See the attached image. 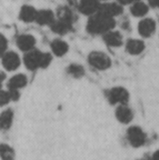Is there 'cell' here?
I'll return each mask as SVG.
<instances>
[{
  "mask_svg": "<svg viewBox=\"0 0 159 160\" xmlns=\"http://www.w3.org/2000/svg\"><path fill=\"white\" fill-rule=\"evenodd\" d=\"M130 11H131L132 15L135 17H143L148 13L149 6L146 3L140 0L131 5Z\"/></svg>",
  "mask_w": 159,
  "mask_h": 160,
  "instance_id": "cell-20",
  "label": "cell"
},
{
  "mask_svg": "<svg viewBox=\"0 0 159 160\" xmlns=\"http://www.w3.org/2000/svg\"><path fill=\"white\" fill-rule=\"evenodd\" d=\"M57 19L73 24L75 21V15L69 7L62 6L57 9Z\"/></svg>",
  "mask_w": 159,
  "mask_h": 160,
  "instance_id": "cell-19",
  "label": "cell"
},
{
  "mask_svg": "<svg viewBox=\"0 0 159 160\" xmlns=\"http://www.w3.org/2000/svg\"><path fill=\"white\" fill-rule=\"evenodd\" d=\"M152 160H159V150L156 151L153 155V158H152Z\"/></svg>",
  "mask_w": 159,
  "mask_h": 160,
  "instance_id": "cell-31",
  "label": "cell"
},
{
  "mask_svg": "<svg viewBox=\"0 0 159 160\" xmlns=\"http://www.w3.org/2000/svg\"><path fill=\"white\" fill-rule=\"evenodd\" d=\"M16 44H17V47L21 51H22L24 52H28L35 49L36 38L32 35L22 34V35L18 36V38L16 39Z\"/></svg>",
  "mask_w": 159,
  "mask_h": 160,
  "instance_id": "cell-9",
  "label": "cell"
},
{
  "mask_svg": "<svg viewBox=\"0 0 159 160\" xmlns=\"http://www.w3.org/2000/svg\"><path fill=\"white\" fill-rule=\"evenodd\" d=\"M40 56H41V52L36 49L26 52L23 56V63L25 68L31 71L37 69L39 68Z\"/></svg>",
  "mask_w": 159,
  "mask_h": 160,
  "instance_id": "cell-7",
  "label": "cell"
},
{
  "mask_svg": "<svg viewBox=\"0 0 159 160\" xmlns=\"http://www.w3.org/2000/svg\"><path fill=\"white\" fill-rule=\"evenodd\" d=\"M27 84V78L23 74H17L11 77L7 82L8 89H14L19 90L23 88Z\"/></svg>",
  "mask_w": 159,
  "mask_h": 160,
  "instance_id": "cell-17",
  "label": "cell"
},
{
  "mask_svg": "<svg viewBox=\"0 0 159 160\" xmlns=\"http://www.w3.org/2000/svg\"><path fill=\"white\" fill-rule=\"evenodd\" d=\"M67 73L73 78H82L84 75V68L82 66L78 64H71L67 69Z\"/></svg>",
  "mask_w": 159,
  "mask_h": 160,
  "instance_id": "cell-22",
  "label": "cell"
},
{
  "mask_svg": "<svg viewBox=\"0 0 159 160\" xmlns=\"http://www.w3.org/2000/svg\"><path fill=\"white\" fill-rule=\"evenodd\" d=\"M109 102L112 105H127L129 99L128 91L121 86L111 88L106 93Z\"/></svg>",
  "mask_w": 159,
  "mask_h": 160,
  "instance_id": "cell-2",
  "label": "cell"
},
{
  "mask_svg": "<svg viewBox=\"0 0 159 160\" xmlns=\"http://www.w3.org/2000/svg\"><path fill=\"white\" fill-rule=\"evenodd\" d=\"M37 11L35 8L29 5H24L22 7L20 12H19V18L23 22H36Z\"/></svg>",
  "mask_w": 159,
  "mask_h": 160,
  "instance_id": "cell-13",
  "label": "cell"
},
{
  "mask_svg": "<svg viewBox=\"0 0 159 160\" xmlns=\"http://www.w3.org/2000/svg\"><path fill=\"white\" fill-rule=\"evenodd\" d=\"M88 62L94 68L98 70L108 69L112 66V60L109 55L98 51H94L88 55Z\"/></svg>",
  "mask_w": 159,
  "mask_h": 160,
  "instance_id": "cell-3",
  "label": "cell"
},
{
  "mask_svg": "<svg viewBox=\"0 0 159 160\" xmlns=\"http://www.w3.org/2000/svg\"><path fill=\"white\" fill-rule=\"evenodd\" d=\"M100 5L99 0H80L78 8L83 15L92 16L98 12Z\"/></svg>",
  "mask_w": 159,
  "mask_h": 160,
  "instance_id": "cell-6",
  "label": "cell"
},
{
  "mask_svg": "<svg viewBox=\"0 0 159 160\" xmlns=\"http://www.w3.org/2000/svg\"><path fill=\"white\" fill-rule=\"evenodd\" d=\"M149 3L152 7L159 8V0H149Z\"/></svg>",
  "mask_w": 159,
  "mask_h": 160,
  "instance_id": "cell-29",
  "label": "cell"
},
{
  "mask_svg": "<svg viewBox=\"0 0 159 160\" xmlns=\"http://www.w3.org/2000/svg\"><path fill=\"white\" fill-rule=\"evenodd\" d=\"M103 39L105 43L113 48H117L123 45V36L121 35L120 32L112 30L106 34L103 35Z\"/></svg>",
  "mask_w": 159,
  "mask_h": 160,
  "instance_id": "cell-11",
  "label": "cell"
},
{
  "mask_svg": "<svg viewBox=\"0 0 159 160\" xmlns=\"http://www.w3.org/2000/svg\"><path fill=\"white\" fill-rule=\"evenodd\" d=\"M51 30L57 35H66L72 30V24L62 20H55L51 24Z\"/></svg>",
  "mask_w": 159,
  "mask_h": 160,
  "instance_id": "cell-16",
  "label": "cell"
},
{
  "mask_svg": "<svg viewBox=\"0 0 159 160\" xmlns=\"http://www.w3.org/2000/svg\"><path fill=\"white\" fill-rule=\"evenodd\" d=\"M54 21H55L54 13L52 10H50V9H41V10L37 11L36 22L38 23L39 25H49V26H51V24Z\"/></svg>",
  "mask_w": 159,
  "mask_h": 160,
  "instance_id": "cell-15",
  "label": "cell"
},
{
  "mask_svg": "<svg viewBox=\"0 0 159 160\" xmlns=\"http://www.w3.org/2000/svg\"><path fill=\"white\" fill-rule=\"evenodd\" d=\"M99 13L110 17V18H113L115 19V17L119 16L122 14L123 12V7L120 3H115V2H106L100 5Z\"/></svg>",
  "mask_w": 159,
  "mask_h": 160,
  "instance_id": "cell-5",
  "label": "cell"
},
{
  "mask_svg": "<svg viewBox=\"0 0 159 160\" xmlns=\"http://www.w3.org/2000/svg\"><path fill=\"white\" fill-rule=\"evenodd\" d=\"M127 138L130 145L135 148H139L144 145L147 140L145 132L140 127H136V126L128 128L127 133Z\"/></svg>",
  "mask_w": 159,
  "mask_h": 160,
  "instance_id": "cell-4",
  "label": "cell"
},
{
  "mask_svg": "<svg viewBox=\"0 0 159 160\" xmlns=\"http://www.w3.org/2000/svg\"><path fill=\"white\" fill-rule=\"evenodd\" d=\"M7 40L4 36H1V56L7 52Z\"/></svg>",
  "mask_w": 159,
  "mask_h": 160,
  "instance_id": "cell-26",
  "label": "cell"
},
{
  "mask_svg": "<svg viewBox=\"0 0 159 160\" xmlns=\"http://www.w3.org/2000/svg\"><path fill=\"white\" fill-rule=\"evenodd\" d=\"M67 3H68V5L70 7H75V6L78 7V5H79L78 0H67Z\"/></svg>",
  "mask_w": 159,
  "mask_h": 160,
  "instance_id": "cell-30",
  "label": "cell"
},
{
  "mask_svg": "<svg viewBox=\"0 0 159 160\" xmlns=\"http://www.w3.org/2000/svg\"><path fill=\"white\" fill-rule=\"evenodd\" d=\"M51 49L56 56H63L68 51V44L62 39L56 38L51 43Z\"/></svg>",
  "mask_w": 159,
  "mask_h": 160,
  "instance_id": "cell-18",
  "label": "cell"
},
{
  "mask_svg": "<svg viewBox=\"0 0 159 160\" xmlns=\"http://www.w3.org/2000/svg\"><path fill=\"white\" fill-rule=\"evenodd\" d=\"M116 24L115 19L107 17L99 12L90 16L86 29L93 35H104L112 31Z\"/></svg>",
  "mask_w": 159,
  "mask_h": 160,
  "instance_id": "cell-1",
  "label": "cell"
},
{
  "mask_svg": "<svg viewBox=\"0 0 159 160\" xmlns=\"http://www.w3.org/2000/svg\"><path fill=\"white\" fill-rule=\"evenodd\" d=\"M116 119L122 124H128L133 119V112L127 105H120L115 111Z\"/></svg>",
  "mask_w": 159,
  "mask_h": 160,
  "instance_id": "cell-12",
  "label": "cell"
},
{
  "mask_svg": "<svg viewBox=\"0 0 159 160\" xmlns=\"http://www.w3.org/2000/svg\"><path fill=\"white\" fill-rule=\"evenodd\" d=\"M0 156H1L2 160H13L14 159V151L7 144H1Z\"/></svg>",
  "mask_w": 159,
  "mask_h": 160,
  "instance_id": "cell-23",
  "label": "cell"
},
{
  "mask_svg": "<svg viewBox=\"0 0 159 160\" xmlns=\"http://www.w3.org/2000/svg\"><path fill=\"white\" fill-rule=\"evenodd\" d=\"M118 3H120L121 5H129V4H134L135 2L137 1H140V0H117Z\"/></svg>",
  "mask_w": 159,
  "mask_h": 160,
  "instance_id": "cell-28",
  "label": "cell"
},
{
  "mask_svg": "<svg viewBox=\"0 0 159 160\" xmlns=\"http://www.w3.org/2000/svg\"><path fill=\"white\" fill-rule=\"evenodd\" d=\"M12 121H13V112L10 109H7L1 113L0 126L2 129L4 130L8 129L12 125Z\"/></svg>",
  "mask_w": 159,
  "mask_h": 160,
  "instance_id": "cell-21",
  "label": "cell"
},
{
  "mask_svg": "<svg viewBox=\"0 0 159 160\" xmlns=\"http://www.w3.org/2000/svg\"><path fill=\"white\" fill-rule=\"evenodd\" d=\"M99 1H101V0H99ZM102 1H108V0H102Z\"/></svg>",
  "mask_w": 159,
  "mask_h": 160,
  "instance_id": "cell-32",
  "label": "cell"
},
{
  "mask_svg": "<svg viewBox=\"0 0 159 160\" xmlns=\"http://www.w3.org/2000/svg\"><path fill=\"white\" fill-rule=\"evenodd\" d=\"M126 49L127 52L131 54V55H138L141 54L144 49H145V44L142 40L141 39H129L126 43Z\"/></svg>",
  "mask_w": 159,
  "mask_h": 160,
  "instance_id": "cell-14",
  "label": "cell"
},
{
  "mask_svg": "<svg viewBox=\"0 0 159 160\" xmlns=\"http://www.w3.org/2000/svg\"><path fill=\"white\" fill-rule=\"evenodd\" d=\"M52 54L49 52H41V56H40V63H39V68H46L50 66V64L52 63Z\"/></svg>",
  "mask_w": 159,
  "mask_h": 160,
  "instance_id": "cell-24",
  "label": "cell"
},
{
  "mask_svg": "<svg viewBox=\"0 0 159 160\" xmlns=\"http://www.w3.org/2000/svg\"><path fill=\"white\" fill-rule=\"evenodd\" d=\"M156 21L151 18H145L142 20L138 25L139 34L143 38H150L156 32Z\"/></svg>",
  "mask_w": 159,
  "mask_h": 160,
  "instance_id": "cell-10",
  "label": "cell"
},
{
  "mask_svg": "<svg viewBox=\"0 0 159 160\" xmlns=\"http://www.w3.org/2000/svg\"><path fill=\"white\" fill-rule=\"evenodd\" d=\"M8 92H9V95H10V98H11V100H12V101H17V100L20 98V93H19V90L8 89Z\"/></svg>",
  "mask_w": 159,
  "mask_h": 160,
  "instance_id": "cell-27",
  "label": "cell"
},
{
  "mask_svg": "<svg viewBox=\"0 0 159 160\" xmlns=\"http://www.w3.org/2000/svg\"><path fill=\"white\" fill-rule=\"evenodd\" d=\"M2 65L5 69L8 71H14L20 67L21 59L16 52H7L2 55Z\"/></svg>",
  "mask_w": 159,
  "mask_h": 160,
  "instance_id": "cell-8",
  "label": "cell"
},
{
  "mask_svg": "<svg viewBox=\"0 0 159 160\" xmlns=\"http://www.w3.org/2000/svg\"><path fill=\"white\" fill-rule=\"evenodd\" d=\"M1 107L3 106H6L7 103H9V101L11 100V98H10V95H9V92L8 91H1Z\"/></svg>",
  "mask_w": 159,
  "mask_h": 160,
  "instance_id": "cell-25",
  "label": "cell"
}]
</instances>
